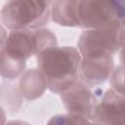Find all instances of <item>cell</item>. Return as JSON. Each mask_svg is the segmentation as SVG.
I'll use <instances>...</instances> for the list:
<instances>
[{"label":"cell","mask_w":125,"mask_h":125,"mask_svg":"<svg viewBox=\"0 0 125 125\" xmlns=\"http://www.w3.org/2000/svg\"><path fill=\"white\" fill-rule=\"evenodd\" d=\"M54 0H8L0 11V21L9 30L33 29L46 25Z\"/></svg>","instance_id":"cell-3"},{"label":"cell","mask_w":125,"mask_h":125,"mask_svg":"<svg viewBox=\"0 0 125 125\" xmlns=\"http://www.w3.org/2000/svg\"><path fill=\"white\" fill-rule=\"evenodd\" d=\"M4 122H5V113L3 109L0 107V123H4Z\"/></svg>","instance_id":"cell-13"},{"label":"cell","mask_w":125,"mask_h":125,"mask_svg":"<svg viewBox=\"0 0 125 125\" xmlns=\"http://www.w3.org/2000/svg\"><path fill=\"white\" fill-rule=\"evenodd\" d=\"M81 55L72 46L46 48L37 55V66L45 78L47 88L61 94L78 80Z\"/></svg>","instance_id":"cell-2"},{"label":"cell","mask_w":125,"mask_h":125,"mask_svg":"<svg viewBox=\"0 0 125 125\" xmlns=\"http://www.w3.org/2000/svg\"><path fill=\"white\" fill-rule=\"evenodd\" d=\"M57 45L56 35L48 28L10 30L0 49V75L8 80L18 78L23 73L29 58Z\"/></svg>","instance_id":"cell-1"},{"label":"cell","mask_w":125,"mask_h":125,"mask_svg":"<svg viewBox=\"0 0 125 125\" xmlns=\"http://www.w3.org/2000/svg\"><path fill=\"white\" fill-rule=\"evenodd\" d=\"M123 70H124L123 64H120L116 68L114 67L109 77L111 89L121 94H124V71Z\"/></svg>","instance_id":"cell-10"},{"label":"cell","mask_w":125,"mask_h":125,"mask_svg":"<svg viewBox=\"0 0 125 125\" xmlns=\"http://www.w3.org/2000/svg\"><path fill=\"white\" fill-rule=\"evenodd\" d=\"M48 123H56V124H85V123H92L89 119L74 115L71 113H66L63 115H57L54 116Z\"/></svg>","instance_id":"cell-11"},{"label":"cell","mask_w":125,"mask_h":125,"mask_svg":"<svg viewBox=\"0 0 125 125\" xmlns=\"http://www.w3.org/2000/svg\"><path fill=\"white\" fill-rule=\"evenodd\" d=\"M124 45V23L84 30L78 39L77 49L81 58L114 56Z\"/></svg>","instance_id":"cell-5"},{"label":"cell","mask_w":125,"mask_h":125,"mask_svg":"<svg viewBox=\"0 0 125 125\" xmlns=\"http://www.w3.org/2000/svg\"><path fill=\"white\" fill-rule=\"evenodd\" d=\"M46 89L47 84L45 78L39 69H27L21 75L20 91L25 100L32 101L40 98Z\"/></svg>","instance_id":"cell-9"},{"label":"cell","mask_w":125,"mask_h":125,"mask_svg":"<svg viewBox=\"0 0 125 125\" xmlns=\"http://www.w3.org/2000/svg\"><path fill=\"white\" fill-rule=\"evenodd\" d=\"M124 94L107 89L96 100L90 120L97 124H125Z\"/></svg>","instance_id":"cell-7"},{"label":"cell","mask_w":125,"mask_h":125,"mask_svg":"<svg viewBox=\"0 0 125 125\" xmlns=\"http://www.w3.org/2000/svg\"><path fill=\"white\" fill-rule=\"evenodd\" d=\"M103 93V89L99 86L91 88L78 79L69 88L61 93V99L68 113L90 120L94 104Z\"/></svg>","instance_id":"cell-6"},{"label":"cell","mask_w":125,"mask_h":125,"mask_svg":"<svg viewBox=\"0 0 125 125\" xmlns=\"http://www.w3.org/2000/svg\"><path fill=\"white\" fill-rule=\"evenodd\" d=\"M125 0H77V27L101 28L124 23Z\"/></svg>","instance_id":"cell-4"},{"label":"cell","mask_w":125,"mask_h":125,"mask_svg":"<svg viewBox=\"0 0 125 125\" xmlns=\"http://www.w3.org/2000/svg\"><path fill=\"white\" fill-rule=\"evenodd\" d=\"M7 36H8L7 29H6V27L2 24V22L0 21V49L4 46V44H5V42H6V39H7Z\"/></svg>","instance_id":"cell-12"},{"label":"cell","mask_w":125,"mask_h":125,"mask_svg":"<svg viewBox=\"0 0 125 125\" xmlns=\"http://www.w3.org/2000/svg\"><path fill=\"white\" fill-rule=\"evenodd\" d=\"M114 69L113 56L81 58L78 66V79L93 88L104 84Z\"/></svg>","instance_id":"cell-8"}]
</instances>
